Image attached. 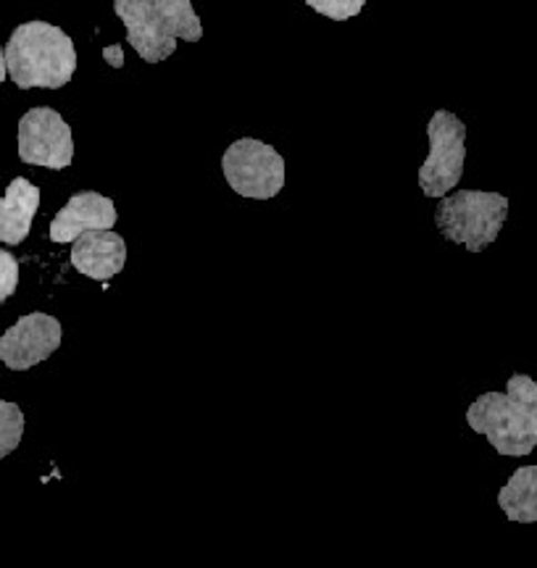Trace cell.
<instances>
[{
  "label": "cell",
  "instance_id": "7c38bea8",
  "mask_svg": "<svg viewBox=\"0 0 537 568\" xmlns=\"http://www.w3.org/2000/svg\"><path fill=\"white\" fill-rule=\"evenodd\" d=\"M498 506L511 521H537V466H525L498 493Z\"/></svg>",
  "mask_w": 537,
  "mask_h": 568
},
{
  "label": "cell",
  "instance_id": "9c48e42d",
  "mask_svg": "<svg viewBox=\"0 0 537 568\" xmlns=\"http://www.w3.org/2000/svg\"><path fill=\"white\" fill-rule=\"evenodd\" d=\"M126 264V243L122 234L111 230H90L80 234L72 245V266L90 280L109 282L122 274Z\"/></svg>",
  "mask_w": 537,
  "mask_h": 568
},
{
  "label": "cell",
  "instance_id": "30bf717a",
  "mask_svg": "<svg viewBox=\"0 0 537 568\" xmlns=\"http://www.w3.org/2000/svg\"><path fill=\"white\" fill-rule=\"evenodd\" d=\"M116 209L111 197L101 193L74 195L51 222L53 243H74L77 237L90 230H114Z\"/></svg>",
  "mask_w": 537,
  "mask_h": 568
},
{
  "label": "cell",
  "instance_id": "7a4b0ae2",
  "mask_svg": "<svg viewBox=\"0 0 537 568\" xmlns=\"http://www.w3.org/2000/svg\"><path fill=\"white\" fill-rule=\"evenodd\" d=\"M6 67L19 90H59L72 82L77 71L74 42L48 21H27L11 32Z\"/></svg>",
  "mask_w": 537,
  "mask_h": 568
},
{
  "label": "cell",
  "instance_id": "3957f363",
  "mask_svg": "<svg viewBox=\"0 0 537 568\" xmlns=\"http://www.w3.org/2000/svg\"><path fill=\"white\" fill-rule=\"evenodd\" d=\"M508 216V201L498 193L458 190L435 211V224L445 240L464 245L469 253H483L496 243Z\"/></svg>",
  "mask_w": 537,
  "mask_h": 568
},
{
  "label": "cell",
  "instance_id": "8fae6325",
  "mask_svg": "<svg viewBox=\"0 0 537 568\" xmlns=\"http://www.w3.org/2000/svg\"><path fill=\"white\" fill-rule=\"evenodd\" d=\"M40 209V190L30 180L17 176L0 197V243H24L32 230V219Z\"/></svg>",
  "mask_w": 537,
  "mask_h": 568
},
{
  "label": "cell",
  "instance_id": "4fadbf2b",
  "mask_svg": "<svg viewBox=\"0 0 537 568\" xmlns=\"http://www.w3.org/2000/svg\"><path fill=\"white\" fill-rule=\"evenodd\" d=\"M148 6L159 13V19L164 21V27L176 40L182 38L188 42H197L203 38V24L190 0H148Z\"/></svg>",
  "mask_w": 537,
  "mask_h": 568
},
{
  "label": "cell",
  "instance_id": "ba28073f",
  "mask_svg": "<svg viewBox=\"0 0 537 568\" xmlns=\"http://www.w3.org/2000/svg\"><path fill=\"white\" fill-rule=\"evenodd\" d=\"M114 11L126 27V42L145 63H161L176 51V38L148 0H114Z\"/></svg>",
  "mask_w": 537,
  "mask_h": 568
},
{
  "label": "cell",
  "instance_id": "8992f818",
  "mask_svg": "<svg viewBox=\"0 0 537 568\" xmlns=\"http://www.w3.org/2000/svg\"><path fill=\"white\" fill-rule=\"evenodd\" d=\"M19 159L32 166L67 169L74 159L69 124L53 109H32L19 122Z\"/></svg>",
  "mask_w": 537,
  "mask_h": 568
},
{
  "label": "cell",
  "instance_id": "2e32d148",
  "mask_svg": "<svg viewBox=\"0 0 537 568\" xmlns=\"http://www.w3.org/2000/svg\"><path fill=\"white\" fill-rule=\"evenodd\" d=\"M19 284V264L11 253L0 251V303H6L17 293Z\"/></svg>",
  "mask_w": 537,
  "mask_h": 568
},
{
  "label": "cell",
  "instance_id": "6da1fadb",
  "mask_svg": "<svg viewBox=\"0 0 537 568\" xmlns=\"http://www.w3.org/2000/svg\"><path fill=\"white\" fill-rule=\"evenodd\" d=\"M466 422L485 435L500 456H529L537 447V382L525 374H514L506 395H479L466 410Z\"/></svg>",
  "mask_w": 537,
  "mask_h": 568
},
{
  "label": "cell",
  "instance_id": "277c9868",
  "mask_svg": "<svg viewBox=\"0 0 537 568\" xmlns=\"http://www.w3.org/2000/svg\"><path fill=\"white\" fill-rule=\"evenodd\" d=\"M222 172L237 195L256 201H268L285 187V159L261 140L232 142L222 155Z\"/></svg>",
  "mask_w": 537,
  "mask_h": 568
},
{
  "label": "cell",
  "instance_id": "9a60e30c",
  "mask_svg": "<svg viewBox=\"0 0 537 568\" xmlns=\"http://www.w3.org/2000/svg\"><path fill=\"white\" fill-rule=\"evenodd\" d=\"M306 3L316 13H322V17H327L332 21H345L358 17L366 6V0H306Z\"/></svg>",
  "mask_w": 537,
  "mask_h": 568
},
{
  "label": "cell",
  "instance_id": "5b68a950",
  "mask_svg": "<svg viewBox=\"0 0 537 568\" xmlns=\"http://www.w3.org/2000/svg\"><path fill=\"white\" fill-rule=\"evenodd\" d=\"M427 134L429 159L419 169V187L427 197H440L454 190L464 174L466 126L456 113L435 111Z\"/></svg>",
  "mask_w": 537,
  "mask_h": 568
},
{
  "label": "cell",
  "instance_id": "5bb4252c",
  "mask_svg": "<svg viewBox=\"0 0 537 568\" xmlns=\"http://www.w3.org/2000/svg\"><path fill=\"white\" fill-rule=\"evenodd\" d=\"M24 435V414L17 403L0 400V458L13 453Z\"/></svg>",
  "mask_w": 537,
  "mask_h": 568
},
{
  "label": "cell",
  "instance_id": "52a82bcc",
  "mask_svg": "<svg viewBox=\"0 0 537 568\" xmlns=\"http://www.w3.org/2000/svg\"><path fill=\"white\" fill-rule=\"evenodd\" d=\"M61 324L59 318L48 314L21 316L6 335L0 337V361L11 372H27V368L42 364L45 358L59 351L61 345Z\"/></svg>",
  "mask_w": 537,
  "mask_h": 568
},
{
  "label": "cell",
  "instance_id": "e0dca14e",
  "mask_svg": "<svg viewBox=\"0 0 537 568\" xmlns=\"http://www.w3.org/2000/svg\"><path fill=\"white\" fill-rule=\"evenodd\" d=\"M6 74H9V67H6V51H3V48H0V84H3Z\"/></svg>",
  "mask_w": 537,
  "mask_h": 568
}]
</instances>
